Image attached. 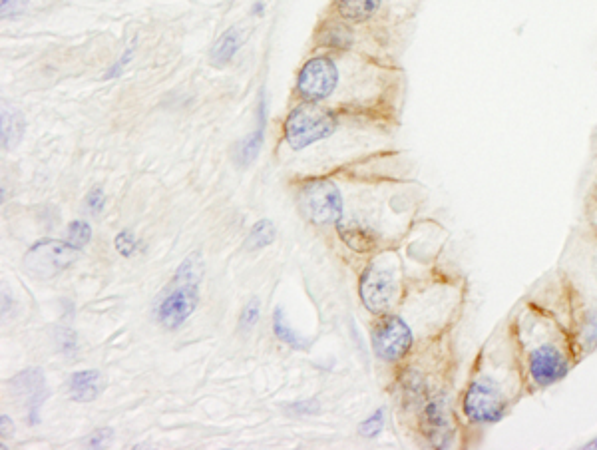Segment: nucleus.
I'll return each mask as SVG.
<instances>
[{
	"instance_id": "1",
	"label": "nucleus",
	"mask_w": 597,
	"mask_h": 450,
	"mask_svg": "<svg viewBox=\"0 0 597 450\" xmlns=\"http://www.w3.org/2000/svg\"><path fill=\"white\" fill-rule=\"evenodd\" d=\"M205 273V261L199 251L190 253L176 271V277L166 287L158 301L156 315L168 329H178L196 311L199 303V285Z\"/></svg>"
},
{
	"instance_id": "2",
	"label": "nucleus",
	"mask_w": 597,
	"mask_h": 450,
	"mask_svg": "<svg viewBox=\"0 0 597 450\" xmlns=\"http://www.w3.org/2000/svg\"><path fill=\"white\" fill-rule=\"evenodd\" d=\"M512 403V383L500 375L486 373L476 379L464 395V415L478 425L498 423Z\"/></svg>"
},
{
	"instance_id": "3",
	"label": "nucleus",
	"mask_w": 597,
	"mask_h": 450,
	"mask_svg": "<svg viewBox=\"0 0 597 450\" xmlns=\"http://www.w3.org/2000/svg\"><path fill=\"white\" fill-rule=\"evenodd\" d=\"M337 128L335 116L315 102L299 104L291 110L285 122V138L293 150H303L331 136Z\"/></svg>"
},
{
	"instance_id": "4",
	"label": "nucleus",
	"mask_w": 597,
	"mask_h": 450,
	"mask_svg": "<svg viewBox=\"0 0 597 450\" xmlns=\"http://www.w3.org/2000/svg\"><path fill=\"white\" fill-rule=\"evenodd\" d=\"M297 204L313 224H337L343 218V198L331 180L305 182L297 192Z\"/></svg>"
},
{
	"instance_id": "5",
	"label": "nucleus",
	"mask_w": 597,
	"mask_h": 450,
	"mask_svg": "<svg viewBox=\"0 0 597 450\" xmlns=\"http://www.w3.org/2000/svg\"><path fill=\"white\" fill-rule=\"evenodd\" d=\"M361 299L371 313H387L398 299V273L389 261H375L361 279Z\"/></svg>"
},
{
	"instance_id": "6",
	"label": "nucleus",
	"mask_w": 597,
	"mask_h": 450,
	"mask_svg": "<svg viewBox=\"0 0 597 450\" xmlns=\"http://www.w3.org/2000/svg\"><path fill=\"white\" fill-rule=\"evenodd\" d=\"M80 255V249L72 243L56 241V239H44L30 247V251L24 257V269L28 275L36 279H52L60 275L64 269H68Z\"/></svg>"
},
{
	"instance_id": "7",
	"label": "nucleus",
	"mask_w": 597,
	"mask_h": 450,
	"mask_svg": "<svg viewBox=\"0 0 597 450\" xmlns=\"http://www.w3.org/2000/svg\"><path fill=\"white\" fill-rule=\"evenodd\" d=\"M373 347L387 363H397L412 347V331L397 315H385L373 329Z\"/></svg>"
},
{
	"instance_id": "8",
	"label": "nucleus",
	"mask_w": 597,
	"mask_h": 450,
	"mask_svg": "<svg viewBox=\"0 0 597 450\" xmlns=\"http://www.w3.org/2000/svg\"><path fill=\"white\" fill-rule=\"evenodd\" d=\"M568 357L556 343H542L528 355V373L540 389L560 383L568 375Z\"/></svg>"
},
{
	"instance_id": "9",
	"label": "nucleus",
	"mask_w": 597,
	"mask_h": 450,
	"mask_svg": "<svg viewBox=\"0 0 597 450\" xmlns=\"http://www.w3.org/2000/svg\"><path fill=\"white\" fill-rule=\"evenodd\" d=\"M339 82V72L333 60L313 58L299 72L297 90L307 102H319L333 94Z\"/></svg>"
},
{
	"instance_id": "10",
	"label": "nucleus",
	"mask_w": 597,
	"mask_h": 450,
	"mask_svg": "<svg viewBox=\"0 0 597 450\" xmlns=\"http://www.w3.org/2000/svg\"><path fill=\"white\" fill-rule=\"evenodd\" d=\"M422 425L428 441L436 449H448L452 445V425L444 399L430 401L422 411Z\"/></svg>"
},
{
	"instance_id": "11",
	"label": "nucleus",
	"mask_w": 597,
	"mask_h": 450,
	"mask_svg": "<svg viewBox=\"0 0 597 450\" xmlns=\"http://www.w3.org/2000/svg\"><path fill=\"white\" fill-rule=\"evenodd\" d=\"M106 383H104V377L100 375V371H80V373H74L68 381V391H70V397L72 401L76 403H92L96 401L102 391H104Z\"/></svg>"
},
{
	"instance_id": "12",
	"label": "nucleus",
	"mask_w": 597,
	"mask_h": 450,
	"mask_svg": "<svg viewBox=\"0 0 597 450\" xmlns=\"http://www.w3.org/2000/svg\"><path fill=\"white\" fill-rule=\"evenodd\" d=\"M383 0H335L339 14L353 22H363L373 18L381 10Z\"/></svg>"
},
{
	"instance_id": "13",
	"label": "nucleus",
	"mask_w": 597,
	"mask_h": 450,
	"mask_svg": "<svg viewBox=\"0 0 597 450\" xmlns=\"http://www.w3.org/2000/svg\"><path fill=\"white\" fill-rule=\"evenodd\" d=\"M339 233H341L343 241H345L351 249L361 251V253L371 251V249H375V245H377L375 235H373L369 229H365L363 225L341 224L339 225Z\"/></svg>"
},
{
	"instance_id": "14",
	"label": "nucleus",
	"mask_w": 597,
	"mask_h": 450,
	"mask_svg": "<svg viewBox=\"0 0 597 450\" xmlns=\"http://www.w3.org/2000/svg\"><path fill=\"white\" fill-rule=\"evenodd\" d=\"M241 46V32L237 28H229L213 46L211 60L217 66H225Z\"/></svg>"
},
{
	"instance_id": "15",
	"label": "nucleus",
	"mask_w": 597,
	"mask_h": 450,
	"mask_svg": "<svg viewBox=\"0 0 597 450\" xmlns=\"http://www.w3.org/2000/svg\"><path fill=\"white\" fill-rule=\"evenodd\" d=\"M24 134V116L18 110H2V146L8 150L20 142Z\"/></svg>"
},
{
	"instance_id": "16",
	"label": "nucleus",
	"mask_w": 597,
	"mask_h": 450,
	"mask_svg": "<svg viewBox=\"0 0 597 450\" xmlns=\"http://www.w3.org/2000/svg\"><path fill=\"white\" fill-rule=\"evenodd\" d=\"M273 331H275V335H277L279 341L287 343V345L293 347L295 351H305V349L311 345V341H307V339H303L301 335H297V333L285 323V317H283V311H281V309H277L275 315H273Z\"/></svg>"
},
{
	"instance_id": "17",
	"label": "nucleus",
	"mask_w": 597,
	"mask_h": 450,
	"mask_svg": "<svg viewBox=\"0 0 597 450\" xmlns=\"http://www.w3.org/2000/svg\"><path fill=\"white\" fill-rule=\"evenodd\" d=\"M275 239V225L269 220H261L253 225L251 233L247 235V249L255 251V249H263L267 245H271Z\"/></svg>"
},
{
	"instance_id": "18",
	"label": "nucleus",
	"mask_w": 597,
	"mask_h": 450,
	"mask_svg": "<svg viewBox=\"0 0 597 450\" xmlns=\"http://www.w3.org/2000/svg\"><path fill=\"white\" fill-rule=\"evenodd\" d=\"M261 144H263V124H259L257 130H255V132L241 144L239 154H237L239 164H243V166L251 164V162L257 158V154H259V150H261Z\"/></svg>"
},
{
	"instance_id": "19",
	"label": "nucleus",
	"mask_w": 597,
	"mask_h": 450,
	"mask_svg": "<svg viewBox=\"0 0 597 450\" xmlns=\"http://www.w3.org/2000/svg\"><path fill=\"white\" fill-rule=\"evenodd\" d=\"M92 237V227L86 222H72L68 227V243L82 249Z\"/></svg>"
},
{
	"instance_id": "20",
	"label": "nucleus",
	"mask_w": 597,
	"mask_h": 450,
	"mask_svg": "<svg viewBox=\"0 0 597 450\" xmlns=\"http://www.w3.org/2000/svg\"><path fill=\"white\" fill-rule=\"evenodd\" d=\"M383 425H385V413L383 411H377L371 419H367L361 427H359V433L367 439L371 437H377L381 431H383Z\"/></svg>"
},
{
	"instance_id": "21",
	"label": "nucleus",
	"mask_w": 597,
	"mask_h": 450,
	"mask_svg": "<svg viewBox=\"0 0 597 450\" xmlns=\"http://www.w3.org/2000/svg\"><path fill=\"white\" fill-rule=\"evenodd\" d=\"M116 249L124 257H132L138 251V239L130 231H122L116 235Z\"/></svg>"
},
{
	"instance_id": "22",
	"label": "nucleus",
	"mask_w": 597,
	"mask_h": 450,
	"mask_svg": "<svg viewBox=\"0 0 597 450\" xmlns=\"http://www.w3.org/2000/svg\"><path fill=\"white\" fill-rule=\"evenodd\" d=\"M584 343H586V349H590V351L597 347V303L590 311L586 327H584Z\"/></svg>"
},
{
	"instance_id": "23",
	"label": "nucleus",
	"mask_w": 597,
	"mask_h": 450,
	"mask_svg": "<svg viewBox=\"0 0 597 450\" xmlns=\"http://www.w3.org/2000/svg\"><path fill=\"white\" fill-rule=\"evenodd\" d=\"M259 319V301L251 299L241 315V329H251Z\"/></svg>"
},
{
	"instance_id": "24",
	"label": "nucleus",
	"mask_w": 597,
	"mask_h": 450,
	"mask_svg": "<svg viewBox=\"0 0 597 450\" xmlns=\"http://www.w3.org/2000/svg\"><path fill=\"white\" fill-rule=\"evenodd\" d=\"M26 6H28V0H2V4H0L2 18L18 16Z\"/></svg>"
},
{
	"instance_id": "25",
	"label": "nucleus",
	"mask_w": 597,
	"mask_h": 450,
	"mask_svg": "<svg viewBox=\"0 0 597 450\" xmlns=\"http://www.w3.org/2000/svg\"><path fill=\"white\" fill-rule=\"evenodd\" d=\"M86 204H88V208H90L94 214L102 212V210H104V204H106L104 190H102V188H94V190L88 194V198H86Z\"/></svg>"
},
{
	"instance_id": "26",
	"label": "nucleus",
	"mask_w": 597,
	"mask_h": 450,
	"mask_svg": "<svg viewBox=\"0 0 597 450\" xmlns=\"http://www.w3.org/2000/svg\"><path fill=\"white\" fill-rule=\"evenodd\" d=\"M289 411H293L295 415H317L321 411L319 401H301L289 407Z\"/></svg>"
},
{
	"instance_id": "27",
	"label": "nucleus",
	"mask_w": 597,
	"mask_h": 450,
	"mask_svg": "<svg viewBox=\"0 0 597 450\" xmlns=\"http://www.w3.org/2000/svg\"><path fill=\"white\" fill-rule=\"evenodd\" d=\"M132 52H134V46H128L126 48V52H124V56L116 62V66L110 70V74H108V78H114V76H118V74H122V70H124V66L132 60Z\"/></svg>"
},
{
	"instance_id": "28",
	"label": "nucleus",
	"mask_w": 597,
	"mask_h": 450,
	"mask_svg": "<svg viewBox=\"0 0 597 450\" xmlns=\"http://www.w3.org/2000/svg\"><path fill=\"white\" fill-rule=\"evenodd\" d=\"M108 439H110V431L106 429V433H104V431H98V433H96V435H94V437H92L88 443H90V447H92V449H98V447H102V445H104Z\"/></svg>"
},
{
	"instance_id": "29",
	"label": "nucleus",
	"mask_w": 597,
	"mask_h": 450,
	"mask_svg": "<svg viewBox=\"0 0 597 450\" xmlns=\"http://www.w3.org/2000/svg\"><path fill=\"white\" fill-rule=\"evenodd\" d=\"M0 423H2V437H10L12 435V431H14V427H12V423H10V419L6 417V415H2L0 417Z\"/></svg>"
},
{
	"instance_id": "30",
	"label": "nucleus",
	"mask_w": 597,
	"mask_h": 450,
	"mask_svg": "<svg viewBox=\"0 0 597 450\" xmlns=\"http://www.w3.org/2000/svg\"><path fill=\"white\" fill-rule=\"evenodd\" d=\"M584 449H597V439L596 441H592V443H588Z\"/></svg>"
}]
</instances>
